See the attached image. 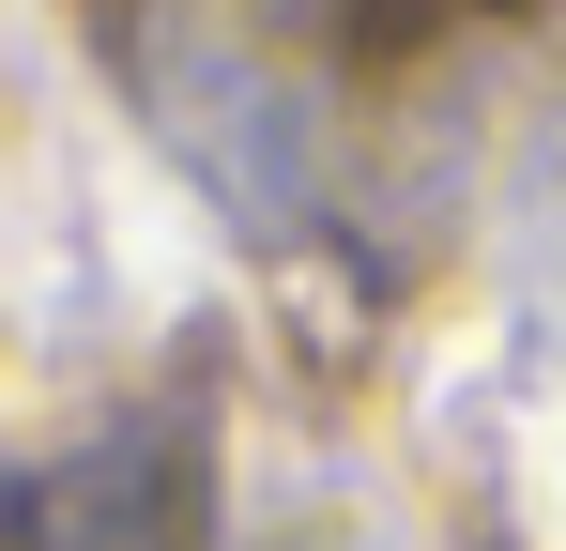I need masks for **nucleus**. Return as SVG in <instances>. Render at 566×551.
Instances as JSON below:
<instances>
[{
  "instance_id": "obj_1",
  "label": "nucleus",
  "mask_w": 566,
  "mask_h": 551,
  "mask_svg": "<svg viewBox=\"0 0 566 551\" xmlns=\"http://www.w3.org/2000/svg\"><path fill=\"white\" fill-rule=\"evenodd\" d=\"M0 551H199V475L169 429L77 445L46 475H0Z\"/></svg>"
}]
</instances>
